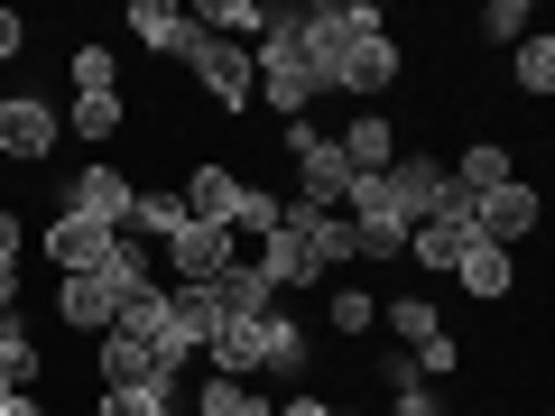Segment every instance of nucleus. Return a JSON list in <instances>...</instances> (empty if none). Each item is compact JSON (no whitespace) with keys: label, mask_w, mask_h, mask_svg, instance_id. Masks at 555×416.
<instances>
[{"label":"nucleus","mask_w":555,"mask_h":416,"mask_svg":"<svg viewBox=\"0 0 555 416\" xmlns=\"http://www.w3.org/2000/svg\"><path fill=\"white\" fill-rule=\"evenodd\" d=\"M56 324H65L75 342H102V334L120 324V297L102 287V277H56Z\"/></svg>","instance_id":"dca6fc26"},{"label":"nucleus","mask_w":555,"mask_h":416,"mask_svg":"<svg viewBox=\"0 0 555 416\" xmlns=\"http://www.w3.org/2000/svg\"><path fill=\"white\" fill-rule=\"evenodd\" d=\"M112 240H120V232H102V222H83V213H47L28 250H38L56 277H93L102 259H112Z\"/></svg>","instance_id":"1a4fd4ad"},{"label":"nucleus","mask_w":555,"mask_h":416,"mask_svg":"<svg viewBox=\"0 0 555 416\" xmlns=\"http://www.w3.org/2000/svg\"><path fill=\"white\" fill-rule=\"evenodd\" d=\"M343 259H352V222H343V213H315V204H287L278 232L250 250V269L269 277V297L287 306V297H306L315 277H334Z\"/></svg>","instance_id":"f03ea898"},{"label":"nucleus","mask_w":555,"mask_h":416,"mask_svg":"<svg viewBox=\"0 0 555 416\" xmlns=\"http://www.w3.org/2000/svg\"><path fill=\"white\" fill-rule=\"evenodd\" d=\"M93 379H102V389H167L177 370H167V361L149 352L139 334H120V324H112V334L93 342Z\"/></svg>","instance_id":"2eb2a0df"},{"label":"nucleus","mask_w":555,"mask_h":416,"mask_svg":"<svg viewBox=\"0 0 555 416\" xmlns=\"http://www.w3.org/2000/svg\"><path fill=\"white\" fill-rule=\"evenodd\" d=\"M0 416H47V398L38 389H0Z\"/></svg>","instance_id":"f704fd0d"},{"label":"nucleus","mask_w":555,"mask_h":416,"mask_svg":"<svg viewBox=\"0 0 555 416\" xmlns=\"http://www.w3.org/2000/svg\"><path fill=\"white\" fill-rule=\"evenodd\" d=\"M278 213H287V204H278L269 185H241V213H232V240H241V232H250V240H269V232H278Z\"/></svg>","instance_id":"c756f323"},{"label":"nucleus","mask_w":555,"mask_h":416,"mask_svg":"<svg viewBox=\"0 0 555 416\" xmlns=\"http://www.w3.org/2000/svg\"><path fill=\"white\" fill-rule=\"evenodd\" d=\"M324 334L334 342H371L379 334V297L371 287H334V297H324Z\"/></svg>","instance_id":"393cba45"},{"label":"nucleus","mask_w":555,"mask_h":416,"mask_svg":"<svg viewBox=\"0 0 555 416\" xmlns=\"http://www.w3.org/2000/svg\"><path fill=\"white\" fill-rule=\"evenodd\" d=\"M185 407V389L167 379V389H102L93 398V416H177Z\"/></svg>","instance_id":"c85d7f7f"},{"label":"nucleus","mask_w":555,"mask_h":416,"mask_svg":"<svg viewBox=\"0 0 555 416\" xmlns=\"http://www.w3.org/2000/svg\"><path fill=\"white\" fill-rule=\"evenodd\" d=\"M241 167L232 158H195L185 167V185H177V204H185V222H214V232H232V213H241Z\"/></svg>","instance_id":"f8f14e48"},{"label":"nucleus","mask_w":555,"mask_h":416,"mask_svg":"<svg viewBox=\"0 0 555 416\" xmlns=\"http://www.w3.org/2000/svg\"><path fill=\"white\" fill-rule=\"evenodd\" d=\"M28 38H38V28H28L20 10H0V65H10V56H28Z\"/></svg>","instance_id":"72a5a7b5"},{"label":"nucleus","mask_w":555,"mask_h":416,"mask_svg":"<svg viewBox=\"0 0 555 416\" xmlns=\"http://www.w3.org/2000/svg\"><path fill=\"white\" fill-rule=\"evenodd\" d=\"M120 28H130V38L149 47V56H177V65L195 56V38H204L185 0H130V10H120Z\"/></svg>","instance_id":"4468645a"},{"label":"nucleus","mask_w":555,"mask_h":416,"mask_svg":"<svg viewBox=\"0 0 555 416\" xmlns=\"http://www.w3.org/2000/svg\"><path fill=\"white\" fill-rule=\"evenodd\" d=\"M195 416H278V398L250 389V379H204V389H195Z\"/></svg>","instance_id":"bb28decb"},{"label":"nucleus","mask_w":555,"mask_h":416,"mask_svg":"<svg viewBox=\"0 0 555 416\" xmlns=\"http://www.w3.org/2000/svg\"><path fill=\"white\" fill-rule=\"evenodd\" d=\"M473 204V232L491 240V250H509V240H528L537 222H546V195H537L528 177H509V185H491V195H463Z\"/></svg>","instance_id":"9b49d317"},{"label":"nucleus","mask_w":555,"mask_h":416,"mask_svg":"<svg viewBox=\"0 0 555 416\" xmlns=\"http://www.w3.org/2000/svg\"><path fill=\"white\" fill-rule=\"evenodd\" d=\"M454 277H463V297H481V306H509L518 297V269H509V250H491V240H463V259H454Z\"/></svg>","instance_id":"6ab92c4d"},{"label":"nucleus","mask_w":555,"mask_h":416,"mask_svg":"<svg viewBox=\"0 0 555 416\" xmlns=\"http://www.w3.org/2000/svg\"><path fill=\"white\" fill-rule=\"evenodd\" d=\"M463 240H473V232H463V222H416V232H408V250H398V259H416V269H436V277H454Z\"/></svg>","instance_id":"a878e982"},{"label":"nucleus","mask_w":555,"mask_h":416,"mask_svg":"<svg viewBox=\"0 0 555 416\" xmlns=\"http://www.w3.org/2000/svg\"><path fill=\"white\" fill-rule=\"evenodd\" d=\"M65 148V102H47V93H0V167H47Z\"/></svg>","instance_id":"20e7f679"},{"label":"nucleus","mask_w":555,"mask_h":416,"mask_svg":"<svg viewBox=\"0 0 555 416\" xmlns=\"http://www.w3.org/2000/svg\"><path fill=\"white\" fill-rule=\"evenodd\" d=\"M389 204L408 213V232L444 213V158H436V148H398V158H389Z\"/></svg>","instance_id":"ddd939ff"},{"label":"nucleus","mask_w":555,"mask_h":416,"mask_svg":"<svg viewBox=\"0 0 555 416\" xmlns=\"http://www.w3.org/2000/svg\"><path fill=\"white\" fill-rule=\"evenodd\" d=\"M278 148L297 158V204L343 213V195H352V158L334 148V130H315V120H278Z\"/></svg>","instance_id":"7ed1b4c3"},{"label":"nucleus","mask_w":555,"mask_h":416,"mask_svg":"<svg viewBox=\"0 0 555 416\" xmlns=\"http://www.w3.org/2000/svg\"><path fill=\"white\" fill-rule=\"evenodd\" d=\"M250 65H259V102H269L278 120H315V93H324V83H315V65L297 56V38H287L278 20H269V38L250 47Z\"/></svg>","instance_id":"39448f33"},{"label":"nucleus","mask_w":555,"mask_h":416,"mask_svg":"<svg viewBox=\"0 0 555 416\" xmlns=\"http://www.w3.org/2000/svg\"><path fill=\"white\" fill-rule=\"evenodd\" d=\"M371 416H389V407H371Z\"/></svg>","instance_id":"c9c22d12"},{"label":"nucleus","mask_w":555,"mask_h":416,"mask_svg":"<svg viewBox=\"0 0 555 416\" xmlns=\"http://www.w3.org/2000/svg\"><path fill=\"white\" fill-rule=\"evenodd\" d=\"M47 379V352H38V334H28L20 315H0V389H38Z\"/></svg>","instance_id":"5701e85b"},{"label":"nucleus","mask_w":555,"mask_h":416,"mask_svg":"<svg viewBox=\"0 0 555 416\" xmlns=\"http://www.w3.org/2000/svg\"><path fill=\"white\" fill-rule=\"evenodd\" d=\"M398 75H408V47L379 28V38H352L343 56H324V75H315V83H324V93H343V102H379Z\"/></svg>","instance_id":"0eeeda50"},{"label":"nucleus","mask_w":555,"mask_h":416,"mask_svg":"<svg viewBox=\"0 0 555 416\" xmlns=\"http://www.w3.org/2000/svg\"><path fill=\"white\" fill-rule=\"evenodd\" d=\"M28 240H38V222H20V204H0V269H20Z\"/></svg>","instance_id":"2f4dec72"},{"label":"nucleus","mask_w":555,"mask_h":416,"mask_svg":"<svg viewBox=\"0 0 555 416\" xmlns=\"http://www.w3.org/2000/svg\"><path fill=\"white\" fill-rule=\"evenodd\" d=\"M130 195H139V177L120 158H83L75 177L56 185V213H83V222H102V232H130Z\"/></svg>","instance_id":"423d86ee"},{"label":"nucleus","mask_w":555,"mask_h":416,"mask_svg":"<svg viewBox=\"0 0 555 416\" xmlns=\"http://www.w3.org/2000/svg\"><path fill=\"white\" fill-rule=\"evenodd\" d=\"M528 28H537V10H528V0H491V10H481V38H491V47H518Z\"/></svg>","instance_id":"7c9ffc66"},{"label":"nucleus","mask_w":555,"mask_h":416,"mask_svg":"<svg viewBox=\"0 0 555 416\" xmlns=\"http://www.w3.org/2000/svg\"><path fill=\"white\" fill-rule=\"evenodd\" d=\"M444 177H454V195H491V185H509V177H518V158L500 148V139H473L463 158H444Z\"/></svg>","instance_id":"aec40b11"},{"label":"nucleus","mask_w":555,"mask_h":416,"mask_svg":"<svg viewBox=\"0 0 555 416\" xmlns=\"http://www.w3.org/2000/svg\"><path fill=\"white\" fill-rule=\"evenodd\" d=\"M509 83H518L528 102H546V93H555V28H528V38L509 47Z\"/></svg>","instance_id":"4be33fe9"},{"label":"nucleus","mask_w":555,"mask_h":416,"mask_svg":"<svg viewBox=\"0 0 555 416\" xmlns=\"http://www.w3.org/2000/svg\"><path fill=\"white\" fill-rule=\"evenodd\" d=\"M334 148L352 158V177H389V158H398V130H389V112H379V102H361V112L334 130Z\"/></svg>","instance_id":"f3484780"},{"label":"nucleus","mask_w":555,"mask_h":416,"mask_svg":"<svg viewBox=\"0 0 555 416\" xmlns=\"http://www.w3.org/2000/svg\"><path fill=\"white\" fill-rule=\"evenodd\" d=\"M185 75H195L204 112H222V120H241V112H250V102H259V65H250V47L195 38V56H185Z\"/></svg>","instance_id":"6e6552de"},{"label":"nucleus","mask_w":555,"mask_h":416,"mask_svg":"<svg viewBox=\"0 0 555 416\" xmlns=\"http://www.w3.org/2000/svg\"><path fill=\"white\" fill-rule=\"evenodd\" d=\"M379 324H389L398 352H426V342H444V315H436L426 297H389V306H379Z\"/></svg>","instance_id":"b1692460"},{"label":"nucleus","mask_w":555,"mask_h":416,"mask_svg":"<svg viewBox=\"0 0 555 416\" xmlns=\"http://www.w3.org/2000/svg\"><path fill=\"white\" fill-rule=\"evenodd\" d=\"M278 416H352V407L324 398V389H287V398H278Z\"/></svg>","instance_id":"473e14b6"},{"label":"nucleus","mask_w":555,"mask_h":416,"mask_svg":"<svg viewBox=\"0 0 555 416\" xmlns=\"http://www.w3.org/2000/svg\"><path fill=\"white\" fill-rule=\"evenodd\" d=\"M65 83H75V93H120V56L102 38H83L75 56H65Z\"/></svg>","instance_id":"cd10ccee"},{"label":"nucleus","mask_w":555,"mask_h":416,"mask_svg":"<svg viewBox=\"0 0 555 416\" xmlns=\"http://www.w3.org/2000/svg\"><path fill=\"white\" fill-rule=\"evenodd\" d=\"M379 398H389V416H444V398H436V379H426V370H416V361L408 352H398V342H389V352H379Z\"/></svg>","instance_id":"a211bd4d"},{"label":"nucleus","mask_w":555,"mask_h":416,"mask_svg":"<svg viewBox=\"0 0 555 416\" xmlns=\"http://www.w3.org/2000/svg\"><path fill=\"white\" fill-rule=\"evenodd\" d=\"M65 130H75L83 148H112V139L130 130V102H120V93H75V102H65Z\"/></svg>","instance_id":"412c9836"},{"label":"nucleus","mask_w":555,"mask_h":416,"mask_svg":"<svg viewBox=\"0 0 555 416\" xmlns=\"http://www.w3.org/2000/svg\"><path fill=\"white\" fill-rule=\"evenodd\" d=\"M214 379H250V389H315V324L297 306H269V315H241L204 342Z\"/></svg>","instance_id":"f257e3e1"},{"label":"nucleus","mask_w":555,"mask_h":416,"mask_svg":"<svg viewBox=\"0 0 555 416\" xmlns=\"http://www.w3.org/2000/svg\"><path fill=\"white\" fill-rule=\"evenodd\" d=\"M241 240L232 232H214V222H185V232H167V269L158 277H177V287H214L222 269H241Z\"/></svg>","instance_id":"9d476101"}]
</instances>
